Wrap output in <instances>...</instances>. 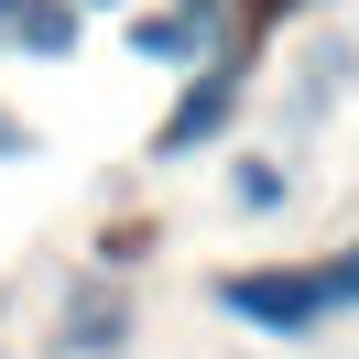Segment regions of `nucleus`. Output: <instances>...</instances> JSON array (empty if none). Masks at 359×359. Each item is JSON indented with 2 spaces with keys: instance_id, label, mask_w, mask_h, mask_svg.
<instances>
[{
  "instance_id": "1",
  "label": "nucleus",
  "mask_w": 359,
  "mask_h": 359,
  "mask_svg": "<svg viewBox=\"0 0 359 359\" xmlns=\"http://www.w3.org/2000/svg\"><path fill=\"white\" fill-rule=\"evenodd\" d=\"M218 316H240L250 337H327L337 316H359V240H337L327 262H250V272H218Z\"/></svg>"
},
{
  "instance_id": "2",
  "label": "nucleus",
  "mask_w": 359,
  "mask_h": 359,
  "mask_svg": "<svg viewBox=\"0 0 359 359\" xmlns=\"http://www.w3.org/2000/svg\"><path fill=\"white\" fill-rule=\"evenodd\" d=\"M240 109H250V33L185 66V98L163 109V131H153V163H185V153H207V142H218Z\"/></svg>"
},
{
  "instance_id": "3",
  "label": "nucleus",
  "mask_w": 359,
  "mask_h": 359,
  "mask_svg": "<svg viewBox=\"0 0 359 359\" xmlns=\"http://www.w3.org/2000/svg\"><path fill=\"white\" fill-rule=\"evenodd\" d=\"M120 348H131V294H109V272H88L55 316V359H120Z\"/></svg>"
},
{
  "instance_id": "4",
  "label": "nucleus",
  "mask_w": 359,
  "mask_h": 359,
  "mask_svg": "<svg viewBox=\"0 0 359 359\" xmlns=\"http://www.w3.org/2000/svg\"><path fill=\"white\" fill-rule=\"evenodd\" d=\"M76 0H0V55H44V66H66L76 55Z\"/></svg>"
},
{
  "instance_id": "5",
  "label": "nucleus",
  "mask_w": 359,
  "mask_h": 359,
  "mask_svg": "<svg viewBox=\"0 0 359 359\" xmlns=\"http://www.w3.org/2000/svg\"><path fill=\"white\" fill-rule=\"evenodd\" d=\"M348 76H359V44H337V33H327V44L294 66V131H305V120H327L337 98H348Z\"/></svg>"
},
{
  "instance_id": "6",
  "label": "nucleus",
  "mask_w": 359,
  "mask_h": 359,
  "mask_svg": "<svg viewBox=\"0 0 359 359\" xmlns=\"http://www.w3.org/2000/svg\"><path fill=\"white\" fill-rule=\"evenodd\" d=\"M229 207H240V218H272V207H294V163H283V153L240 163V175H229Z\"/></svg>"
},
{
  "instance_id": "7",
  "label": "nucleus",
  "mask_w": 359,
  "mask_h": 359,
  "mask_svg": "<svg viewBox=\"0 0 359 359\" xmlns=\"http://www.w3.org/2000/svg\"><path fill=\"white\" fill-rule=\"evenodd\" d=\"M294 11H327V0H240V33H272V22H294Z\"/></svg>"
},
{
  "instance_id": "8",
  "label": "nucleus",
  "mask_w": 359,
  "mask_h": 359,
  "mask_svg": "<svg viewBox=\"0 0 359 359\" xmlns=\"http://www.w3.org/2000/svg\"><path fill=\"white\" fill-rule=\"evenodd\" d=\"M0 153H33V131H11V120H0Z\"/></svg>"
},
{
  "instance_id": "9",
  "label": "nucleus",
  "mask_w": 359,
  "mask_h": 359,
  "mask_svg": "<svg viewBox=\"0 0 359 359\" xmlns=\"http://www.w3.org/2000/svg\"><path fill=\"white\" fill-rule=\"evenodd\" d=\"M76 11H120V0H76Z\"/></svg>"
}]
</instances>
